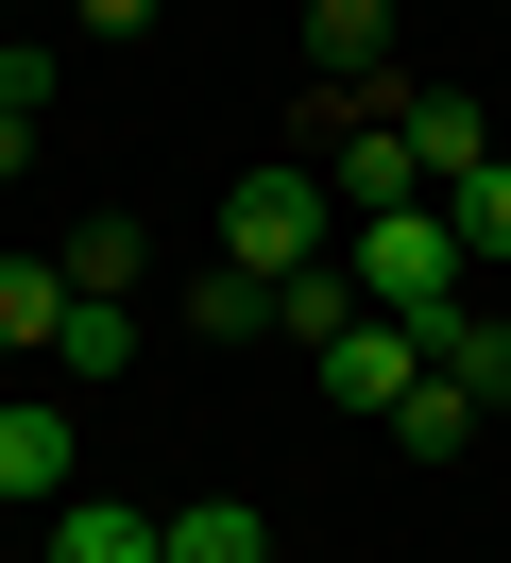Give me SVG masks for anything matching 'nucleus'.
<instances>
[{
	"label": "nucleus",
	"instance_id": "f257e3e1",
	"mask_svg": "<svg viewBox=\"0 0 511 563\" xmlns=\"http://www.w3.org/2000/svg\"><path fill=\"white\" fill-rule=\"evenodd\" d=\"M222 256H238V274H324V256H341V188H324V154L238 172V188H222Z\"/></svg>",
	"mask_w": 511,
	"mask_h": 563
},
{
	"label": "nucleus",
	"instance_id": "f03ea898",
	"mask_svg": "<svg viewBox=\"0 0 511 563\" xmlns=\"http://www.w3.org/2000/svg\"><path fill=\"white\" fill-rule=\"evenodd\" d=\"M341 274H358V308H392V324H443L477 256H460V222H443V188H426V206H375L358 240H341Z\"/></svg>",
	"mask_w": 511,
	"mask_h": 563
},
{
	"label": "nucleus",
	"instance_id": "7ed1b4c3",
	"mask_svg": "<svg viewBox=\"0 0 511 563\" xmlns=\"http://www.w3.org/2000/svg\"><path fill=\"white\" fill-rule=\"evenodd\" d=\"M86 478V410H0V512H52Z\"/></svg>",
	"mask_w": 511,
	"mask_h": 563
},
{
	"label": "nucleus",
	"instance_id": "20e7f679",
	"mask_svg": "<svg viewBox=\"0 0 511 563\" xmlns=\"http://www.w3.org/2000/svg\"><path fill=\"white\" fill-rule=\"evenodd\" d=\"M409 376H426V324H392V308H358V324L324 342V393H341V410H392Z\"/></svg>",
	"mask_w": 511,
	"mask_h": 563
},
{
	"label": "nucleus",
	"instance_id": "39448f33",
	"mask_svg": "<svg viewBox=\"0 0 511 563\" xmlns=\"http://www.w3.org/2000/svg\"><path fill=\"white\" fill-rule=\"evenodd\" d=\"M392 137H409V172H426V188H460L477 154H495V120H477L460 86H392Z\"/></svg>",
	"mask_w": 511,
	"mask_h": 563
},
{
	"label": "nucleus",
	"instance_id": "423d86ee",
	"mask_svg": "<svg viewBox=\"0 0 511 563\" xmlns=\"http://www.w3.org/2000/svg\"><path fill=\"white\" fill-rule=\"evenodd\" d=\"M52 376H68V393H120V376H136V290H68Z\"/></svg>",
	"mask_w": 511,
	"mask_h": 563
},
{
	"label": "nucleus",
	"instance_id": "0eeeda50",
	"mask_svg": "<svg viewBox=\"0 0 511 563\" xmlns=\"http://www.w3.org/2000/svg\"><path fill=\"white\" fill-rule=\"evenodd\" d=\"M52 563H170V512H136V495H52Z\"/></svg>",
	"mask_w": 511,
	"mask_h": 563
},
{
	"label": "nucleus",
	"instance_id": "6e6552de",
	"mask_svg": "<svg viewBox=\"0 0 511 563\" xmlns=\"http://www.w3.org/2000/svg\"><path fill=\"white\" fill-rule=\"evenodd\" d=\"M426 358H443V376H460V393H477V410H511V324H495V308H477V290H460V308H443V324H426Z\"/></svg>",
	"mask_w": 511,
	"mask_h": 563
},
{
	"label": "nucleus",
	"instance_id": "1a4fd4ad",
	"mask_svg": "<svg viewBox=\"0 0 511 563\" xmlns=\"http://www.w3.org/2000/svg\"><path fill=\"white\" fill-rule=\"evenodd\" d=\"M68 324V256H0V358H52Z\"/></svg>",
	"mask_w": 511,
	"mask_h": 563
},
{
	"label": "nucleus",
	"instance_id": "9d476101",
	"mask_svg": "<svg viewBox=\"0 0 511 563\" xmlns=\"http://www.w3.org/2000/svg\"><path fill=\"white\" fill-rule=\"evenodd\" d=\"M392 444H409V461H460V444H477V393L443 376V358H426V376L392 393Z\"/></svg>",
	"mask_w": 511,
	"mask_h": 563
},
{
	"label": "nucleus",
	"instance_id": "9b49d317",
	"mask_svg": "<svg viewBox=\"0 0 511 563\" xmlns=\"http://www.w3.org/2000/svg\"><path fill=\"white\" fill-rule=\"evenodd\" d=\"M341 324H358V274H341V256H324V274H273V342H307V358H324Z\"/></svg>",
	"mask_w": 511,
	"mask_h": 563
},
{
	"label": "nucleus",
	"instance_id": "f8f14e48",
	"mask_svg": "<svg viewBox=\"0 0 511 563\" xmlns=\"http://www.w3.org/2000/svg\"><path fill=\"white\" fill-rule=\"evenodd\" d=\"M307 69H392V0H307Z\"/></svg>",
	"mask_w": 511,
	"mask_h": 563
},
{
	"label": "nucleus",
	"instance_id": "ddd939ff",
	"mask_svg": "<svg viewBox=\"0 0 511 563\" xmlns=\"http://www.w3.org/2000/svg\"><path fill=\"white\" fill-rule=\"evenodd\" d=\"M443 222H460V256L495 274V256H511V154H477V172L443 188Z\"/></svg>",
	"mask_w": 511,
	"mask_h": 563
},
{
	"label": "nucleus",
	"instance_id": "4468645a",
	"mask_svg": "<svg viewBox=\"0 0 511 563\" xmlns=\"http://www.w3.org/2000/svg\"><path fill=\"white\" fill-rule=\"evenodd\" d=\"M170 563H273V529L238 512V495H188V512H170Z\"/></svg>",
	"mask_w": 511,
	"mask_h": 563
},
{
	"label": "nucleus",
	"instance_id": "2eb2a0df",
	"mask_svg": "<svg viewBox=\"0 0 511 563\" xmlns=\"http://www.w3.org/2000/svg\"><path fill=\"white\" fill-rule=\"evenodd\" d=\"M188 324H204V342H256V324H273V274H238V256L188 274Z\"/></svg>",
	"mask_w": 511,
	"mask_h": 563
},
{
	"label": "nucleus",
	"instance_id": "dca6fc26",
	"mask_svg": "<svg viewBox=\"0 0 511 563\" xmlns=\"http://www.w3.org/2000/svg\"><path fill=\"white\" fill-rule=\"evenodd\" d=\"M136 274H154V240H136V222H120V206H102V222H86V240H68V290H136Z\"/></svg>",
	"mask_w": 511,
	"mask_h": 563
},
{
	"label": "nucleus",
	"instance_id": "f3484780",
	"mask_svg": "<svg viewBox=\"0 0 511 563\" xmlns=\"http://www.w3.org/2000/svg\"><path fill=\"white\" fill-rule=\"evenodd\" d=\"M86 18H102V35H136V18H154V0H86Z\"/></svg>",
	"mask_w": 511,
	"mask_h": 563
},
{
	"label": "nucleus",
	"instance_id": "a211bd4d",
	"mask_svg": "<svg viewBox=\"0 0 511 563\" xmlns=\"http://www.w3.org/2000/svg\"><path fill=\"white\" fill-rule=\"evenodd\" d=\"M18 154H34V120H18V103H0V172H18Z\"/></svg>",
	"mask_w": 511,
	"mask_h": 563
}]
</instances>
